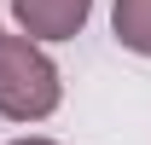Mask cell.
I'll return each mask as SVG.
<instances>
[{"mask_svg": "<svg viewBox=\"0 0 151 145\" xmlns=\"http://www.w3.org/2000/svg\"><path fill=\"white\" fill-rule=\"evenodd\" d=\"M64 99V75L41 41L29 35H0V116L6 122H47Z\"/></svg>", "mask_w": 151, "mask_h": 145, "instance_id": "1", "label": "cell"}, {"mask_svg": "<svg viewBox=\"0 0 151 145\" xmlns=\"http://www.w3.org/2000/svg\"><path fill=\"white\" fill-rule=\"evenodd\" d=\"M12 18L29 41H76L93 18V0H12Z\"/></svg>", "mask_w": 151, "mask_h": 145, "instance_id": "2", "label": "cell"}, {"mask_svg": "<svg viewBox=\"0 0 151 145\" xmlns=\"http://www.w3.org/2000/svg\"><path fill=\"white\" fill-rule=\"evenodd\" d=\"M111 29L128 52L151 58V0H116L111 6Z\"/></svg>", "mask_w": 151, "mask_h": 145, "instance_id": "3", "label": "cell"}, {"mask_svg": "<svg viewBox=\"0 0 151 145\" xmlns=\"http://www.w3.org/2000/svg\"><path fill=\"white\" fill-rule=\"evenodd\" d=\"M12 145H58V139H41V134H29V139H12Z\"/></svg>", "mask_w": 151, "mask_h": 145, "instance_id": "4", "label": "cell"}]
</instances>
